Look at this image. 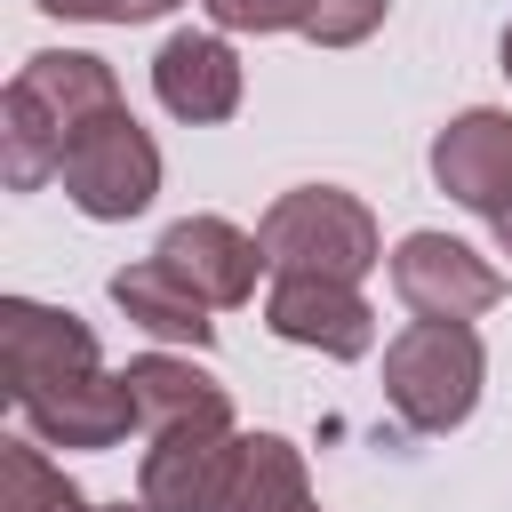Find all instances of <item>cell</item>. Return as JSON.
Returning a JSON list of instances; mask_svg holds the SVG:
<instances>
[{
    "mask_svg": "<svg viewBox=\"0 0 512 512\" xmlns=\"http://www.w3.org/2000/svg\"><path fill=\"white\" fill-rule=\"evenodd\" d=\"M384 8H392V0H312L304 40H320V48H352V40H368V32L384 24Z\"/></svg>",
    "mask_w": 512,
    "mask_h": 512,
    "instance_id": "obj_17",
    "label": "cell"
},
{
    "mask_svg": "<svg viewBox=\"0 0 512 512\" xmlns=\"http://www.w3.org/2000/svg\"><path fill=\"white\" fill-rule=\"evenodd\" d=\"M392 288L416 320H472L504 296V272L488 256H472L464 240H448V232H408L392 248Z\"/></svg>",
    "mask_w": 512,
    "mask_h": 512,
    "instance_id": "obj_6",
    "label": "cell"
},
{
    "mask_svg": "<svg viewBox=\"0 0 512 512\" xmlns=\"http://www.w3.org/2000/svg\"><path fill=\"white\" fill-rule=\"evenodd\" d=\"M128 376V400H136V424L144 432H176V424H232V392L192 368V360H168V352H144L120 368Z\"/></svg>",
    "mask_w": 512,
    "mask_h": 512,
    "instance_id": "obj_13",
    "label": "cell"
},
{
    "mask_svg": "<svg viewBox=\"0 0 512 512\" xmlns=\"http://www.w3.org/2000/svg\"><path fill=\"white\" fill-rule=\"evenodd\" d=\"M496 248H504V256H512V208H504V216H496Z\"/></svg>",
    "mask_w": 512,
    "mask_h": 512,
    "instance_id": "obj_20",
    "label": "cell"
},
{
    "mask_svg": "<svg viewBox=\"0 0 512 512\" xmlns=\"http://www.w3.org/2000/svg\"><path fill=\"white\" fill-rule=\"evenodd\" d=\"M152 96H160L176 120H192V128L232 120V112H240V56H232L216 32H176V40L152 56Z\"/></svg>",
    "mask_w": 512,
    "mask_h": 512,
    "instance_id": "obj_12",
    "label": "cell"
},
{
    "mask_svg": "<svg viewBox=\"0 0 512 512\" xmlns=\"http://www.w3.org/2000/svg\"><path fill=\"white\" fill-rule=\"evenodd\" d=\"M256 248H264L272 272H304V280H360V272L384 256L376 216H368L352 192H336V184H296V192H280V200L264 208V224H256Z\"/></svg>",
    "mask_w": 512,
    "mask_h": 512,
    "instance_id": "obj_3",
    "label": "cell"
},
{
    "mask_svg": "<svg viewBox=\"0 0 512 512\" xmlns=\"http://www.w3.org/2000/svg\"><path fill=\"white\" fill-rule=\"evenodd\" d=\"M104 112H120V80H112L104 56H80V48L32 56L0 96V168H8V184L40 192L64 168L72 136L88 120H104Z\"/></svg>",
    "mask_w": 512,
    "mask_h": 512,
    "instance_id": "obj_1",
    "label": "cell"
},
{
    "mask_svg": "<svg viewBox=\"0 0 512 512\" xmlns=\"http://www.w3.org/2000/svg\"><path fill=\"white\" fill-rule=\"evenodd\" d=\"M224 512H320L312 504V480H304V456L280 432H256L248 440V464H240V488H232Z\"/></svg>",
    "mask_w": 512,
    "mask_h": 512,
    "instance_id": "obj_15",
    "label": "cell"
},
{
    "mask_svg": "<svg viewBox=\"0 0 512 512\" xmlns=\"http://www.w3.org/2000/svg\"><path fill=\"white\" fill-rule=\"evenodd\" d=\"M16 408H24V424H32L48 448H120L128 424H136L128 376H104V368H72V376L24 392Z\"/></svg>",
    "mask_w": 512,
    "mask_h": 512,
    "instance_id": "obj_8",
    "label": "cell"
},
{
    "mask_svg": "<svg viewBox=\"0 0 512 512\" xmlns=\"http://www.w3.org/2000/svg\"><path fill=\"white\" fill-rule=\"evenodd\" d=\"M504 72H512V32H504Z\"/></svg>",
    "mask_w": 512,
    "mask_h": 512,
    "instance_id": "obj_22",
    "label": "cell"
},
{
    "mask_svg": "<svg viewBox=\"0 0 512 512\" xmlns=\"http://www.w3.org/2000/svg\"><path fill=\"white\" fill-rule=\"evenodd\" d=\"M72 368H96V336L72 320V312H48L32 296H8L0 304V392L24 400Z\"/></svg>",
    "mask_w": 512,
    "mask_h": 512,
    "instance_id": "obj_10",
    "label": "cell"
},
{
    "mask_svg": "<svg viewBox=\"0 0 512 512\" xmlns=\"http://www.w3.org/2000/svg\"><path fill=\"white\" fill-rule=\"evenodd\" d=\"M432 176L448 200H464L472 216H504L512 208V112H456L440 136H432Z\"/></svg>",
    "mask_w": 512,
    "mask_h": 512,
    "instance_id": "obj_9",
    "label": "cell"
},
{
    "mask_svg": "<svg viewBox=\"0 0 512 512\" xmlns=\"http://www.w3.org/2000/svg\"><path fill=\"white\" fill-rule=\"evenodd\" d=\"M240 464H248V440L232 424H176V432H152L136 496L152 512H224L240 488Z\"/></svg>",
    "mask_w": 512,
    "mask_h": 512,
    "instance_id": "obj_5",
    "label": "cell"
},
{
    "mask_svg": "<svg viewBox=\"0 0 512 512\" xmlns=\"http://www.w3.org/2000/svg\"><path fill=\"white\" fill-rule=\"evenodd\" d=\"M224 32H304L312 0H200Z\"/></svg>",
    "mask_w": 512,
    "mask_h": 512,
    "instance_id": "obj_18",
    "label": "cell"
},
{
    "mask_svg": "<svg viewBox=\"0 0 512 512\" xmlns=\"http://www.w3.org/2000/svg\"><path fill=\"white\" fill-rule=\"evenodd\" d=\"M96 512H152V504H144V496H136V504H96Z\"/></svg>",
    "mask_w": 512,
    "mask_h": 512,
    "instance_id": "obj_21",
    "label": "cell"
},
{
    "mask_svg": "<svg viewBox=\"0 0 512 512\" xmlns=\"http://www.w3.org/2000/svg\"><path fill=\"white\" fill-rule=\"evenodd\" d=\"M264 328L280 344H312L328 360H360L376 344V312L352 280H304V272H280L272 296H264Z\"/></svg>",
    "mask_w": 512,
    "mask_h": 512,
    "instance_id": "obj_7",
    "label": "cell"
},
{
    "mask_svg": "<svg viewBox=\"0 0 512 512\" xmlns=\"http://www.w3.org/2000/svg\"><path fill=\"white\" fill-rule=\"evenodd\" d=\"M48 16H88V24H144V16H168L176 0H40Z\"/></svg>",
    "mask_w": 512,
    "mask_h": 512,
    "instance_id": "obj_19",
    "label": "cell"
},
{
    "mask_svg": "<svg viewBox=\"0 0 512 512\" xmlns=\"http://www.w3.org/2000/svg\"><path fill=\"white\" fill-rule=\"evenodd\" d=\"M0 512H96L32 440H0Z\"/></svg>",
    "mask_w": 512,
    "mask_h": 512,
    "instance_id": "obj_16",
    "label": "cell"
},
{
    "mask_svg": "<svg viewBox=\"0 0 512 512\" xmlns=\"http://www.w3.org/2000/svg\"><path fill=\"white\" fill-rule=\"evenodd\" d=\"M152 256H160L184 288H200L208 304H248V296H256V272H272L264 248H256L240 224H224V216H184V224H168Z\"/></svg>",
    "mask_w": 512,
    "mask_h": 512,
    "instance_id": "obj_11",
    "label": "cell"
},
{
    "mask_svg": "<svg viewBox=\"0 0 512 512\" xmlns=\"http://www.w3.org/2000/svg\"><path fill=\"white\" fill-rule=\"evenodd\" d=\"M112 304L144 328V336H168V344H216V320H208V296L200 288H184L160 256L152 264H128V272H112Z\"/></svg>",
    "mask_w": 512,
    "mask_h": 512,
    "instance_id": "obj_14",
    "label": "cell"
},
{
    "mask_svg": "<svg viewBox=\"0 0 512 512\" xmlns=\"http://www.w3.org/2000/svg\"><path fill=\"white\" fill-rule=\"evenodd\" d=\"M64 200L80 208V216H96V224H120V216H136V208H152V192H160V152H152V136L128 120V104L120 112H104V120H88L80 136H72V152H64Z\"/></svg>",
    "mask_w": 512,
    "mask_h": 512,
    "instance_id": "obj_4",
    "label": "cell"
},
{
    "mask_svg": "<svg viewBox=\"0 0 512 512\" xmlns=\"http://www.w3.org/2000/svg\"><path fill=\"white\" fill-rule=\"evenodd\" d=\"M488 352L472 336V320H416L384 344V400L408 432H456L480 400Z\"/></svg>",
    "mask_w": 512,
    "mask_h": 512,
    "instance_id": "obj_2",
    "label": "cell"
}]
</instances>
